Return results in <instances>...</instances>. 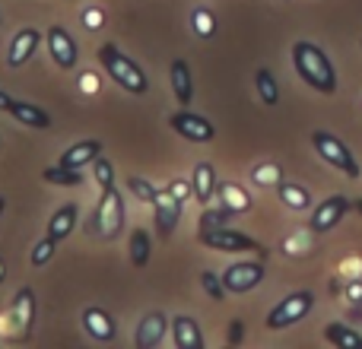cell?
<instances>
[{
    "label": "cell",
    "mask_w": 362,
    "mask_h": 349,
    "mask_svg": "<svg viewBox=\"0 0 362 349\" xmlns=\"http://www.w3.org/2000/svg\"><path fill=\"white\" fill-rule=\"evenodd\" d=\"M0 213H4V197H0Z\"/></svg>",
    "instance_id": "60d3db41"
},
{
    "label": "cell",
    "mask_w": 362,
    "mask_h": 349,
    "mask_svg": "<svg viewBox=\"0 0 362 349\" xmlns=\"http://www.w3.org/2000/svg\"><path fill=\"white\" fill-rule=\"evenodd\" d=\"M38 45H42V32L32 29V25L19 29L16 35H13L10 48H6V64H10V67H23V64H29V57L35 54Z\"/></svg>",
    "instance_id": "9a60e30c"
},
{
    "label": "cell",
    "mask_w": 362,
    "mask_h": 349,
    "mask_svg": "<svg viewBox=\"0 0 362 349\" xmlns=\"http://www.w3.org/2000/svg\"><path fill=\"white\" fill-rule=\"evenodd\" d=\"M261 283H264L261 261H238V264H232V267H226V273H223L226 292H235V295L251 292V289L261 286Z\"/></svg>",
    "instance_id": "9c48e42d"
},
{
    "label": "cell",
    "mask_w": 362,
    "mask_h": 349,
    "mask_svg": "<svg viewBox=\"0 0 362 349\" xmlns=\"http://www.w3.org/2000/svg\"><path fill=\"white\" fill-rule=\"evenodd\" d=\"M169 194H175L178 200H187V197H194V191H191V181H181V178H175L169 187H165Z\"/></svg>",
    "instance_id": "d590c367"
},
{
    "label": "cell",
    "mask_w": 362,
    "mask_h": 349,
    "mask_svg": "<svg viewBox=\"0 0 362 349\" xmlns=\"http://www.w3.org/2000/svg\"><path fill=\"white\" fill-rule=\"evenodd\" d=\"M131 264L134 267H146L150 264V254H153V242H150V232L146 229H134L131 232Z\"/></svg>",
    "instance_id": "d4e9b609"
},
{
    "label": "cell",
    "mask_w": 362,
    "mask_h": 349,
    "mask_svg": "<svg viewBox=\"0 0 362 349\" xmlns=\"http://www.w3.org/2000/svg\"><path fill=\"white\" fill-rule=\"evenodd\" d=\"M255 86H257V95H261L264 105H276V102H280V86H276L274 73H270L267 67H261L255 73Z\"/></svg>",
    "instance_id": "4316f807"
},
{
    "label": "cell",
    "mask_w": 362,
    "mask_h": 349,
    "mask_svg": "<svg viewBox=\"0 0 362 349\" xmlns=\"http://www.w3.org/2000/svg\"><path fill=\"white\" fill-rule=\"evenodd\" d=\"M172 131L181 134L185 140H191V143H210L213 137H216V127H213V121H206L204 114H194L187 112V108H181L169 118Z\"/></svg>",
    "instance_id": "30bf717a"
},
{
    "label": "cell",
    "mask_w": 362,
    "mask_h": 349,
    "mask_svg": "<svg viewBox=\"0 0 362 349\" xmlns=\"http://www.w3.org/2000/svg\"><path fill=\"white\" fill-rule=\"evenodd\" d=\"M76 219H80V210H76V203H64L54 210V216L48 219V238H54V242H64V238L74 232Z\"/></svg>",
    "instance_id": "44dd1931"
},
{
    "label": "cell",
    "mask_w": 362,
    "mask_h": 349,
    "mask_svg": "<svg viewBox=\"0 0 362 349\" xmlns=\"http://www.w3.org/2000/svg\"><path fill=\"white\" fill-rule=\"evenodd\" d=\"M169 331H172V321L165 318L163 312H150L140 318L137 333H134V343H137V349H156Z\"/></svg>",
    "instance_id": "7c38bea8"
},
{
    "label": "cell",
    "mask_w": 362,
    "mask_h": 349,
    "mask_svg": "<svg viewBox=\"0 0 362 349\" xmlns=\"http://www.w3.org/2000/svg\"><path fill=\"white\" fill-rule=\"evenodd\" d=\"M83 25H86L89 32L102 29V25H105V13H102V10H95V6H89V10L83 13Z\"/></svg>",
    "instance_id": "e575fe53"
},
{
    "label": "cell",
    "mask_w": 362,
    "mask_h": 349,
    "mask_svg": "<svg viewBox=\"0 0 362 349\" xmlns=\"http://www.w3.org/2000/svg\"><path fill=\"white\" fill-rule=\"evenodd\" d=\"M10 114L19 121V124L35 127V131H45V127H51V114H48V112H42L38 105H32V102H19V99H13Z\"/></svg>",
    "instance_id": "7402d4cb"
},
{
    "label": "cell",
    "mask_w": 362,
    "mask_h": 349,
    "mask_svg": "<svg viewBox=\"0 0 362 349\" xmlns=\"http://www.w3.org/2000/svg\"><path fill=\"white\" fill-rule=\"evenodd\" d=\"M124 219H127V206H124V194L118 191V187H105L99 197V206H95L93 213V232L99 238H115L121 229H124Z\"/></svg>",
    "instance_id": "277c9868"
},
{
    "label": "cell",
    "mask_w": 362,
    "mask_h": 349,
    "mask_svg": "<svg viewBox=\"0 0 362 349\" xmlns=\"http://www.w3.org/2000/svg\"><path fill=\"white\" fill-rule=\"evenodd\" d=\"M10 108H13V99L4 93V89H0V112H10Z\"/></svg>",
    "instance_id": "74e56055"
},
{
    "label": "cell",
    "mask_w": 362,
    "mask_h": 349,
    "mask_svg": "<svg viewBox=\"0 0 362 349\" xmlns=\"http://www.w3.org/2000/svg\"><path fill=\"white\" fill-rule=\"evenodd\" d=\"M127 191H131L137 200H144V203H153V200H156V194H159L146 178H127Z\"/></svg>",
    "instance_id": "836d02e7"
},
{
    "label": "cell",
    "mask_w": 362,
    "mask_h": 349,
    "mask_svg": "<svg viewBox=\"0 0 362 349\" xmlns=\"http://www.w3.org/2000/svg\"><path fill=\"white\" fill-rule=\"evenodd\" d=\"M32 324H35V292L23 286L13 295V305L6 308V314L0 318V333L10 343H25L32 337Z\"/></svg>",
    "instance_id": "3957f363"
},
{
    "label": "cell",
    "mask_w": 362,
    "mask_h": 349,
    "mask_svg": "<svg viewBox=\"0 0 362 349\" xmlns=\"http://www.w3.org/2000/svg\"><path fill=\"white\" fill-rule=\"evenodd\" d=\"M153 210H156V232L159 238H172V232L178 229L181 210H185V200H178L175 194L159 191L156 200H153Z\"/></svg>",
    "instance_id": "8fae6325"
},
{
    "label": "cell",
    "mask_w": 362,
    "mask_h": 349,
    "mask_svg": "<svg viewBox=\"0 0 362 349\" xmlns=\"http://www.w3.org/2000/svg\"><path fill=\"white\" fill-rule=\"evenodd\" d=\"M172 337H175L178 349H204V333H200V324L191 314H175L172 318Z\"/></svg>",
    "instance_id": "2e32d148"
},
{
    "label": "cell",
    "mask_w": 362,
    "mask_h": 349,
    "mask_svg": "<svg viewBox=\"0 0 362 349\" xmlns=\"http://www.w3.org/2000/svg\"><path fill=\"white\" fill-rule=\"evenodd\" d=\"M216 197H219V206H226V210H232V213H248L251 210V194L245 191L242 184H235V181H219Z\"/></svg>",
    "instance_id": "d6986e66"
},
{
    "label": "cell",
    "mask_w": 362,
    "mask_h": 349,
    "mask_svg": "<svg viewBox=\"0 0 362 349\" xmlns=\"http://www.w3.org/2000/svg\"><path fill=\"white\" fill-rule=\"evenodd\" d=\"M293 67L299 73V80L305 86H312L321 95H334L337 93V70H334L331 57L325 48L312 42H296L293 45Z\"/></svg>",
    "instance_id": "6da1fadb"
},
{
    "label": "cell",
    "mask_w": 362,
    "mask_h": 349,
    "mask_svg": "<svg viewBox=\"0 0 362 349\" xmlns=\"http://www.w3.org/2000/svg\"><path fill=\"white\" fill-rule=\"evenodd\" d=\"M42 178L48 184H57V187H80L83 184V172L80 169H67V165H51V169L42 172Z\"/></svg>",
    "instance_id": "484cf974"
},
{
    "label": "cell",
    "mask_w": 362,
    "mask_h": 349,
    "mask_svg": "<svg viewBox=\"0 0 362 349\" xmlns=\"http://www.w3.org/2000/svg\"><path fill=\"white\" fill-rule=\"evenodd\" d=\"M200 244L204 248H213V251H226V254H257L261 261H267V248H264L261 242H255L251 235H245V232L238 229H229V225H223V229H206V232H197Z\"/></svg>",
    "instance_id": "5b68a950"
},
{
    "label": "cell",
    "mask_w": 362,
    "mask_h": 349,
    "mask_svg": "<svg viewBox=\"0 0 362 349\" xmlns=\"http://www.w3.org/2000/svg\"><path fill=\"white\" fill-rule=\"evenodd\" d=\"M99 64L105 67V73L112 76L127 95H144L146 89H150V80H146V73L140 70V64L134 61V57H127L115 42H108L99 48Z\"/></svg>",
    "instance_id": "7a4b0ae2"
},
{
    "label": "cell",
    "mask_w": 362,
    "mask_h": 349,
    "mask_svg": "<svg viewBox=\"0 0 362 349\" xmlns=\"http://www.w3.org/2000/svg\"><path fill=\"white\" fill-rule=\"evenodd\" d=\"M312 146H315V153H318V156L325 159L327 165H334L337 172H344L346 178L356 181L359 174H362L356 156L350 153V146H346L340 137H334L331 131H315L312 134Z\"/></svg>",
    "instance_id": "8992f818"
},
{
    "label": "cell",
    "mask_w": 362,
    "mask_h": 349,
    "mask_svg": "<svg viewBox=\"0 0 362 349\" xmlns=\"http://www.w3.org/2000/svg\"><path fill=\"white\" fill-rule=\"evenodd\" d=\"M200 286H204V292L210 295L213 302H226V286H223V276L219 273L204 270V273H200Z\"/></svg>",
    "instance_id": "4dcf8cb0"
},
{
    "label": "cell",
    "mask_w": 362,
    "mask_h": 349,
    "mask_svg": "<svg viewBox=\"0 0 362 349\" xmlns=\"http://www.w3.org/2000/svg\"><path fill=\"white\" fill-rule=\"evenodd\" d=\"M346 213H350V197H344V194H331V197H325L318 206H315L312 219H308V229L318 232V235H325V232L337 229V225L344 223Z\"/></svg>",
    "instance_id": "ba28073f"
},
{
    "label": "cell",
    "mask_w": 362,
    "mask_h": 349,
    "mask_svg": "<svg viewBox=\"0 0 362 349\" xmlns=\"http://www.w3.org/2000/svg\"><path fill=\"white\" fill-rule=\"evenodd\" d=\"M4 280H6V264L0 261V283H4Z\"/></svg>",
    "instance_id": "f35d334b"
},
{
    "label": "cell",
    "mask_w": 362,
    "mask_h": 349,
    "mask_svg": "<svg viewBox=\"0 0 362 349\" xmlns=\"http://www.w3.org/2000/svg\"><path fill=\"white\" fill-rule=\"evenodd\" d=\"M48 51L61 70H74L76 61H80V48H76V42L70 38V32L61 29V25H51L48 29Z\"/></svg>",
    "instance_id": "4fadbf2b"
},
{
    "label": "cell",
    "mask_w": 362,
    "mask_h": 349,
    "mask_svg": "<svg viewBox=\"0 0 362 349\" xmlns=\"http://www.w3.org/2000/svg\"><path fill=\"white\" fill-rule=\"evenodd\" d=\"M235 216L232 210H226V206H216V210H204L200 213V229L197 232H206V229H223V225H229V219Z\"/></svg>",
    "instance_id": "f1b7e54d"
},
{
    "label": "cell",
    "mask_w": 362,
    "mask_h": 349,
    "mask_svg": "<svg viewBox=\"0 0 362 349\" xmlns=\"http://www.w3.org/2000/svg\"><path fill=\"white\" fill-rule=\"evenodd\" d=\"M325 340L340 349H362V333L353 331L350 324H340V321H331L325 327Z\"/></svg>",
    "instance_id": "cb8c5ba5"
},
{
    "label": "cell",
    "mask_w": 362,
    "mask_h": 349,
    "mask_svg": "<svg viewBox=\"0 0 362 349\" xmlns=\"http://www.w3.org/2000/svg\"><path fill=\"white\" fill-rule=\"evenodd\" d=\"M251 181H255L257 187H276L283 181V169L276 162H261L251 172Z\"/></svg>",
    "instance_id": "83f0119b"
},
{
    "label": "cell",
    "mask_w": 362,
    "mask_h": 349,
    "mask_svg": "<svg viewBox=\"0 0 362 349\" xmlns=\"http://www.w3.org/2000/svg\"><path fill=\"white\" fill-rule=\"evenodd\" d=\"M242 340H245V321L235 318V321L229 324V346H238Z\"/></svg>",
    "instance_id": "8d00e7d4"
},
{
    "label": "cell",
    "mask_w": 362,
    "mask_h": 349,
    "mask_svg": "<svg viewBox=\"0 0 362 349\" xmlns=\"http://www.w3.org/2000/svg\"><path fill=\"white\" fill-rule=\"evenodd\" d=\"M353 206H356V210L362 213V197H359V200H356V203H353Z\"/></svg>",
    "instance_id": "ab89813d"
},
{
    "label": "cell",
    "mask_w": 362,
    "mask_h": 349,
    "mask_svg": "<svg viewBox=\"0 0 362 349\" xmlns=\"http://www.w3.org/2000/svg\"><path fill=\"white\" fill-rule=\"evenodd\" d=\"M54 251H57V242H54V238L45 235L42 242H38L35 248H32V267H45V264H48L51 257H54Z\"/></svg>",
    "instance_id": "d6a6232c"
},
{
    "label": "cell",
    "mask_w": 362,
    "mask_h": 349,
    "mask_svg": "<svg viewBox=\"0 0 362 349\" xmlns=\"http://www.w3.org/2000/svg\"><path fill=\"white\" fill-rule=\"evenodd\" d=\"M315 308V292L308 289H299V292H289L286 299H280L267 314V331H283V327L299 324L302 318H308V312Z\"/></svg>",
    "instance_id": "52a82bcc"
},
{
    "label": "cell",
    "mask_w": 362,
    "mask_h": 349,
    "mask_svg": "<svg viewBox=\"0 0 362 349\" xmlns=\"http://www.w3.org/2000/svg\"><path fill=\"white\" fill-rule=\"evenodd\" d=\"M169 80H172V93H175L178 105L187 108L191 105V99H194V80H191V67H187V61H181V57L178 61H172Z\"/></svg>",
    "instance_id": "ac0fdd59"
},
{
    "label": "cell",
    "mask_w": 362,
    "mask_h": 349,
    "mask_svg": "<svg viewBox=\"0 0 362 349\" xmlns=\"http://www.w3.org/2000/svg\"><path fill=\"white\" fill-rule=\"evenodd\" d=\"M191 25H194V32H197L200 38H210L213 32H216V16H213L206 6H197V10L191 13Z\"/></svg>",
    "instance_id": "f546056e"
},
{
    "label": "cell",
    "mask_w": 362,
    "mask_h": 349,
    "mask_svg": "<svg viewBox=\"0 0 362 349\" xmlns=\"http://www.w3.org/2000/svg\"><path fill=\"white\" fill-rule=\"evenodd\" d=\"M216 169L210 162H197L194 165V174H191V191H194V200L197 203H210L216 197Z\"/></svg>",
    "instance_id": "e0dca14e"
},
{
    "label": "cell",
    "mask_w": 362,
    "mask_h": 349,
    "mask_svg": "<svg viewBox=\"0 0 362 349\" xmlns=\"http://www.w3.org/2000/svg\"><path fill=\"white\" fill-rule=\"evenodd\" d=\"M93 174H95V184H99V191H105V187L115 184V165L108 162L105 156H99L93 162Z\"/></svg>",
    "instance_id": "1f68e13d"
},
{
    "label": "cell",
    "mask_w": 362,
    "mask_h": 349,
    "mask_svg": "<svg viewBox=\"0 0 362 349\" xmlns=\"http://www.w3.org/2000/svg\"><path fill=\"white\" fill-rule=\"evenodd\" d=\"M99 156H102L99 140H83V143H74L70 150H64L61 165H67V169H83V165H93Z\"/></svg>",
    "instance_id": "ffe728a7"
},
{
    "label": "cell",
    "mask_w": 362,
    "mask_h": 349,
    "mask_svg": "<svg viewBox=\"0 0 362 349\" xmlns=\"http://www.w3.org/2000/svg\"><path fill=\"white\" fill-rule=\"evenodd\" d=\"M83 331L89 333V337L95 340V343H112L115 337H118V327H115V318L105 312V308L99 305H89L83 308Z\"/></svg>",
    "instance_id": "5bb4252c"
},
{
    "label": "cell",
    "mask_w": 362,
    "mask_h": 349,
    "mask_svg": "<svg viewBox=\"0 0 362 349\" xmlns=\"http://www.w3.org/2000/svg\"><path fill=\"white\" fill-rule=\"evenodd\" d=\"M0 23H4V19H0Z\"/></svg>",
    "instance_id": "b9f144b4"
},
{
    "label": "cell",
    "mask_w": 362,
    "mask_h": 349,
    "mask_svg": "<svg viewBox=\"0 0 362 349\" xmlns=\"http://www.w3.org/2000/svg\"><path fill=\"white\" fill-rule=\"evenodd\" d=\"M276 197H280V203L289 206V210H308V206H312V194H308V187L296 184V181H286V178L276 184Z\"/></svg>",
    "instance_id": "603a6c76"
}]
</instances>
